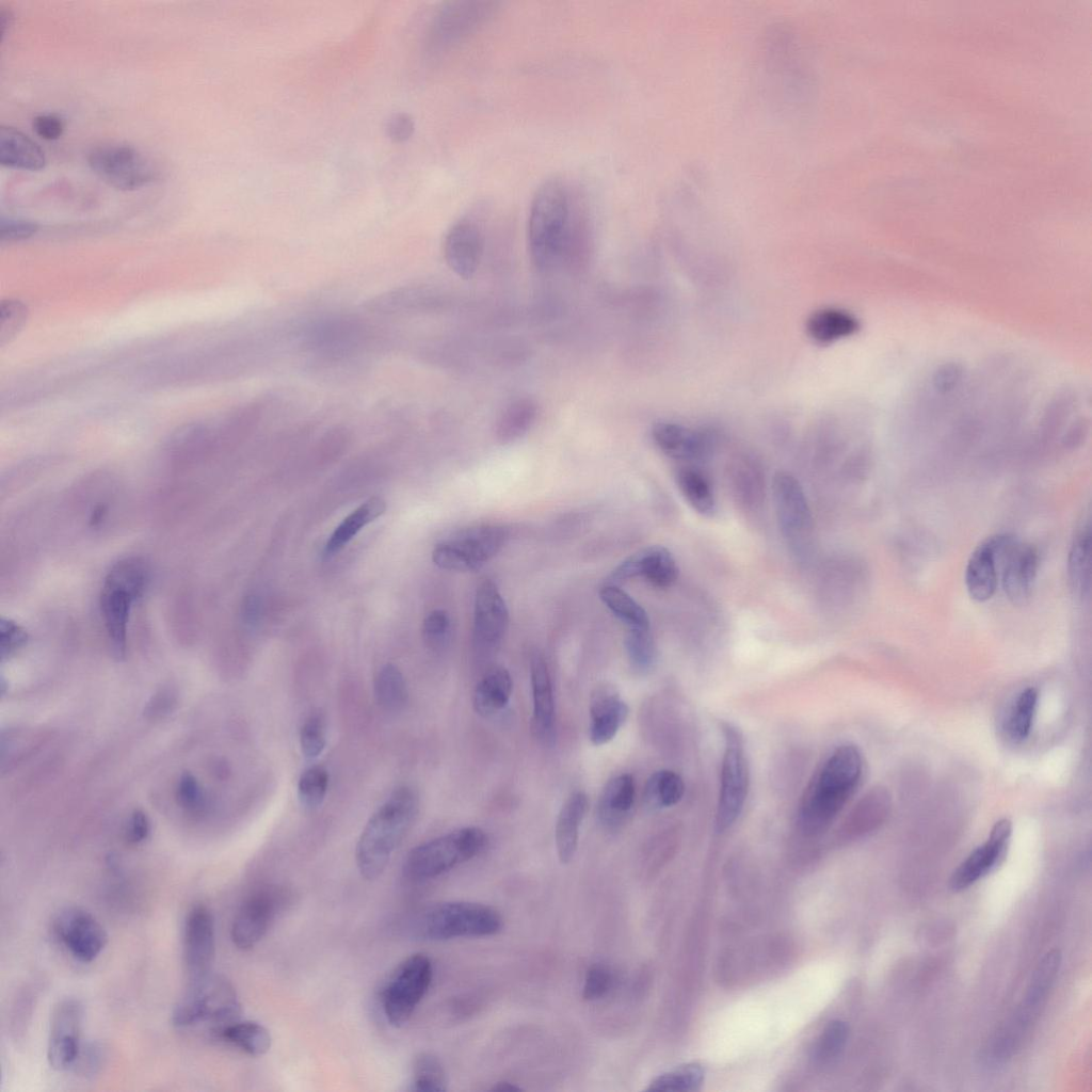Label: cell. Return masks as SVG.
Here are the masks:
<instances>
[{
    "label": "cell",
    "mask_w": 1092,
    "mask_h": 1092,
    "mask_svg": "<svg viewBox=\"0 0 1092 1092\" xmlns=\"http://www.w3.org/2000/svg\"><path fill=\"white\" fill-rule=\"evenodd\" d=\"M591 222L590 198L582 184L566 176L545 180L535 191L528 216V245L533 264L551 269L581 243Z\"/></svg>",
    "instance_id": "1"
},
{
    "label": "cell",
    "mask_w": 1092,
    "mask_h": 1092,
    "mask_svg": "<svg viewBox=\"0 0 1092 1092\" xmlns=\"http://www.w3.org/2000/svg\"><path fill=\"white\" fill-rule=\"evenodd\" d=\"M863 773V757L853 744L835 749L805 788L798 810V828L806 836L824 832L855 792Z\"/></svg>",
    "instance_id": "2"
},
{
    "label": "cell",
    "mask_w": 1092,
    "mask_h": 1092,
    "mask_svg": "<svg viewBox=\"0 0 1092 1092\" xmlns=\"http://www.w3.org/2000/svg\"><path fill=\"white\" fill-rule=\"evenodd\" d=\"M418 794L412 787L396 788L372 814L356 845L357 868L366 880L378 879L411 829L418 813Z\"/></svg>",
    "instance_id": "3"
},
{
    "label": "cell",
    "mask_w": 1092,
    "mask_h": 1092,
    "mask_svg": "<svg viewBox=\"0 0 1092 1092\" xmlns=\"http://www.w3.org/2000/svg\"><path fill=\"white\" fill-rule=\"evenodd\" d=\"M502 918L495 909L467 901L431 904L410 920L411 935L424 941L487 936L500 931Z\"/></svg>",
    "instance_id": "4"
},
{
    "label": "cell",
    "mask_w": 1092,
    "mask_h": 1092,
    "mask_svg": "<svg viewBox=\"0 0 1092 1092\" xmlns=\"http://www.w3.org/2000/svg\"><path fill=\"white\" fill-rule=\"evenodd\" d=\"M149 569L140 558L118 561L105 578L100 593V610L107 633L117 655H124L127 626L133 604L148 584Z\"/></svg>",
    "instance_id": "5"
},
{
    "label": "cell",
    "mask_w": 1092,
    "mask_h": 1092,
    "mask_svg": "<svg viewBox=\"0 0 1092 1092\" xmlns=\"http://www.w3.org/2000/svg\"><path fill=\"white\" fill-rule=\"evenodd\" d=\"M241 1005L229 980L208 973L190 980V985L172 1013V1023L178 1028L202 1023L216 1033L226 1025L240 1019Z\"/></svg>",
    "instance_id": "6"
},
{
    "label": "cell",
    "mask_w": 1092,
    "mask_h": 1092,
    "mask_svg": "<svg viewBox=\"0 0 1092 1092\" xmlns=\"http://www.w3.org/2000/svg\"><path fill=\"white\" fill-rule=\"evenodd\" d=\"M486 841L484 831L477 826L452 831L413 848L404 861L403 872L415 881L438 877L477 856Z\"/></svg>",
    "instance_id": "7"
},
{
    "label": "cell",
    "mask_w": 1092,
    "mask_h": 1092,
    "mask_svg": "<svg viewBox=\"0 0 1092 1092\" xmlns=\"http://www.w3.org/2000/svg\"><path fill=\"white\" fill-rule=\"evenodd\" d=\"M508 537V530L500 525L471 526L437 543L432 551V560L441 569L473 572L494 558Z\"/></svg>",
    "instance_id": "8"
},
{
    "label": "cell",
    "mask_w": 1092,
    "mask_h": 1092,
    "mask_svg": "<svg viewBox=\"0 0 1092 1092\" xmlns=\"http://www.w3.org/2000/svg\"><path fill=\"white\" fill-rule=\"evenodd\" d=\"M433 978V965L424 953H414L395 967L381 992L386 1021L395 1027L404 1025L427 994Z\"/></svg>",
    "instance_id": "9"
},
{
    "label": "cell",
    "mask_w": 1092,
    "mask_h": 1092,
    "mask_svg": "<svg viewBox=\"0 0 1092 1092\" xmlns=\"http://www.w3.org/2000/svg\"><path fill=\"white\" fill-rule=\"evenodd\" d=\"M724 753L721 766L717 828L724 831L740 816L749 791L750 773L744 741L740 730L729 723L722 725Z\"/></svg>",
    "instance_id": "10"
},
{
    "label": "cell",
    "mask_w": 1092,
    "mask_h": 1092,
    "mask_svg": "<svg viewBox=\"0 0 1092 1092\" xmlns=\"http://www.w3.org/2000/svg\"><path fill=\"white\" fill-rule=\"evenodd\" d=\"M87 163L103 182L118 190L139 189L157 176L152 161L129 145H98L89 152Z\"/></svg>",
    "instance_id": "11"
},
{
    "label": "cell",
    "mask_w": 1092,
    "mask_h": 1092,
    "mask_svg": "<svg viewBox=\"0 0 1092 1092\" xmlns=\"http://www.w3.org/2000/svg\"><path fill=\"white\" fill-rule=\"evenodd\" d=\"M53 930L69 953L83 963L95 960L108 942L102 925L93 914L79 906L61 910L53 920Z\"/></svg>",
    "instance_id": "12"
},
{
    "label": "cell",
    "mask_w": 1092,
    "mask_h": 1092,
    "mask_svg": "<svg viewBox=\"0 0 1092 1092\" xmlns=\"http://www.w3.org/2000/svg\"><path fill=\"white\" fill-rule=\"evenodd\" d=\"M83 1006L75 998L60 1000L53 1008L47 1046V1060L55 1071L74 1066L81 1050Z\"/></svg>",
    "instance_id": "13"
},
{
    "label": "cell",
    "mask_w": 1092,
    "mask_h": 1092,
    "mask_svg": "<svg viewBox=\"0 0 1092 1092\" xmlns=\"http://www.w3.org/2000/svg\"><path fill=\"white\" fill-rule=\"evenodd\" d=\"M509 627L507 604L492 579L477 587L473 604V646L480 654L496 651Z\"/></svg>",
    "instance_id": "14"
},
{
    "label": "cell",
    "mask_w": 1092,
    "mask_h": 1092,
    "mask_svg": "<svg viewBox=\"0 0 1092 1092\" xmlns=\"http://www.w3.org/2000/svg\"><path fill=\"white\" fill-rule=\"evenodd\" d=\"M772 493L782 532L797 546L804 543L812 533L813 518L800 482L791 473L778 471L773 478Z\"/></svg>",
    "instance_id": "15"
},
{
    "label": "cell",
    "mask_w": 1092,
    "mask_h": 1092,
    "mask_svg": "<svg viewBox=\"0 0 1092 1092\" xmlns=\"http://www.w3.org/2000/svg\"><path fill=\"white\" fill-rule=\"evenodd\" d=\"M283 896L275 889H262L240 905L230 929L231 941L237 948L252 949L266 935L282 909Z\"/></svg>",
    "instance_id": "16"
},
{
    "label": "cell",
    "mask_w": 1092,
    "mask_h": 1092,
    "mask_svg": "<svg viewBox=\"0 0 1092 1092\" xmlns=\"http://www.w3.org/2000/svg\"><path fill=\"white\" fill-rule=\"evenodd\" d=\"M494 1H453L439 10L431 26V45L450 46L470 34L495 12Z\"/></svg>",
    "instance_id": "17"
},
{
    "label": "cell",
    "mask_w": 1092,
    "mask_h": 1092,
    "mask_svg": "<svg viewBox=\"0 0 1092 1092\" xmlns=\"http://www.w3.org/2000/svg\"><path fill=\"white\" fill-rule=\"evenodd\" d=\"M1012 834L1009 819H1000L992 828L984 844L977 847L952 872L949 886L961 892L989 874L1007 855Z\"/></svg>",
    "instance_id": "18"
},
{
    "label": "cell",
    "mask_w": 1092,
    "mask_h": 1092,
    "mask_svg": "<svg viewBox=\"0 0 1092 1092\" xmlns=\"http://www.w3.org/2000/svg\"><path fill=\"white\" fill-rule=\"evenodd\" d=\"M215 932L211 911L197 903L188 912L183 928V961L190 980L210 973Z\"/></svg>",
    "instance_id": "19"
},
{
    "label": "cell",
    "mask_w": 1092,
    "mask_h": 1092,
    "mask_svg": "<svg viewBox=\"0 0 1092 1092\" xmlns=\"http://www.w3.org/2000/svg\"><path fill=\"white\" fill-rule=\"evenodd\" d=\"M678 567L672 553L662 546L645 547L620 563L604 583L621 585L643 578L652 585L667 588L677 579Z\"/></svg>",
    "instance_id": "20"
},
{
    "label": "cell",
    "mask_w": 1092,
    "mask_h": 1092,
    "mask_svg": "<svg viewBox=\"0 0 1092 1092\" xmlns=\"http://www.w3.org/2000/svg\"><path fill=\"white\" fill-rule=\"evenodd\" d=\"M1012 539L1007 534L993 535L970 555L965 569V584L973 599L985 601L995 594L1001 559Z\"/></svg>",
    "instance_id": "21"
},
{
    "label": "cell",
    "mask_w": 1092,
    "mask_h": 1092,
    "mask_svg": "<svg viewBox=\"0 0 1092 1092\" xmlns=\"http://www.w3.org/2000/svg\"><path fill=\"white\" fill-rule=\"evenodd\" d=\"M484 248L481 223L471 215L456 221L448 230L444 255L448 267L460 277L468 279L477 272Z\"/></svg>",
    "instance_id": "22"
},
{
    "label": "cell",
    "mask_w": 1092,
    "mask_h": 1092,
    "mask_svg": "<svg viewBox=\"0 0 1092 1092\" xmlns=\"http://www.w3.org/2000/svg\"><path fill=\"white\" fill-rule=\"evenodd\" d=\"M363 324L348 316L321 319L304 332V346L326 357H340L352 352L363 340Z\"/></svg>",
    "instance_id": "23"
},
{
    "label": "cell",
    "mask_w": 1092,
    "mask_h": 1092,
    "mask_svg": "<svg viewBox=\"0 0 1092 1092\" xmlns=\"http://www.w3.org/2000/svg\"><path fill=\"white\" fill-rule=\"evenodd\" d=\"M1039 561V552L1033 545L1018 543L1014 539L1008 545L1000 565L1001 584L1013 605L1023 606L1030 599Z\"/></svg>",
    "instance_id": "24"
},
{
    "label": "cell",
    "mask_w": 1092,
    "mask_h": 1092,
    "mask_svg": "<svg viewBox=\"0 0 1092 1092\" xmlns=\"http://www.w3.org/2000/svg\"><path fill=\"white\" fill-rule=\"evenodd\" d=\"M533 710L532 733L542 742L550 743L555 737V696L550 672L543 655H533L530 664Z\"/></svg>",
    "instance_id": "25"
},
{
    "label": "cell",
    "mask_w": 1092,
    "mask_h": 1092,
    "mask_svg": "<svg viewBox=\"0 0 1092 1092\" xmlns=\"http://www.w3.org/2000/svg\"><path fill=\"white\" fill-rule=\"evenodd\" d=\"M655 445L669 457L695 461L703 457L711 446L707 431L694 430L672 421H659L652 428Z\"/></svg>",
    "instance_id": "26"
},
{
    "label": "cell",
    "mask_w": 1092,
    "mask_h": 1092,
    "mask_svg": "<svg viewBox=\"0 0 1092 1092\" xmlns=\"http://www.w3.org/2000/svg\"><path fill=\"white\" fill-rule=\"evenodd\" d=\"M628 706L612 687H598L590 701V739L595 745L611 741L628 717Z\"/></svg>",
    "instance_id": "27"
},
{
    "label": "cell",
    "mask_w": 1092,
    "mask_h": 1092,
    "mask_svg": "<svg viewBox=\"0 0 1092 1092\" xmlns=\"http://www.w3.org/2000/svg\"><path fill=\"white\" fill-rule=\"evenodd\" d=\"M635 800L636 785L630 774H620L610 780L597 804L600 823L610 830L617 829L630 815Z\"/></svg>",
    "instance_id": "28"
},
{
    "label": "cell",
    "mask_w": 1092,
    "mask_h": 1092,
    "mask_svg": "<svg viewBox=\"0 0 1092 1092\" xmlns=\"http://www.w3.org/2000/svg\"><path fill=\"white\" fill-rule=\"evenodd\" d=\"M588 797L582 791L572 793L562 805L555 831L557 853L562 864L569 863L578 847L579 829L588 812Z\"/></svg>",
    "instance_id": "29"
},
{
    "label": "cell",
    "mask_w": 1092,
    "mask_h": 1092,
    "mask_svg": "<svg viewBox=\"0 0 1092 1092\" xmlns=\"http://www.w3.org/2000/svg\"><path fill=\"white\" fill-rule=\"evenodd\" d=\"M1061 964V953L1053 949L1044 954L1032 973L1026 993L1016 1012L1033 1023L1043 1008L1048 993L1055 982Z\"/></svg>",
    "instance_id": "30"
},
{
    "label": "cell",
    "mask_w": 1092,
    "mask_h": 1092,
    "mask_svg": "<svg viewBox=\"0 0 1092 1092\" xmlns=\"http://www.w3.org/2000/svg\"><path fill=\"white\" fill-rule=\"evenodd\" d=\"M0 163L4 166L27 171H38L46 159L41 147L21 131L0 127Z\"/></svg>",
    "instance_id": "31"
},
{
    "label": "cell",
    "mask_w": 1092,
    "mask_h": 1092,
    "mask_svg": "<svg viewBox=\"0 0 1092 1092\" xmlns=\"http://www.w3.org/2000/svg\"><path fill=\"white\" fill-rule=\"evenodd\" d=\"M512 689L513 680L507 669L495 667L488 670L473 691L472 703L476 712L482 717L499 712L508 705Z\"/></svg>",
    "instance_id": "32"
},
{
    "label": "cell",
    "mask_w": 1092,
    "mask_h": 1092,
    "mask_svg": "<svg viewBox=\"0 0 1092 1092\" xmlns=\"http://www.w3.org/2000/svg\"><path fill=\"white\" fill-rule=\"evenodd\" d=\"M806 333L819 344H829L855 334L858 320L850 312L833 307L814 311L806 320Z\"/></svg>",
    "instance_id": "33"
},
{
    "label": "cell",
    "mask_w": 1092,
    "mask_h": 1092,
    "mask_svg": "<svg viewBox=\"0 0 1092 1092\" xmlns=\"http://www.w3.org/2000/svg\"><path fill=\"white\" fill-rule=\"evenodd\" d=\"M386 502L373 496L350 513L336 529L324 546V555L333 556L341 550L365 526L384 514Z\"/></svg>",
    "instance_id": "34"
},
{
    "label": "cell",
    "mask_w": 1092,
    "mask_h": 1092,
    "mask_svg": "<svg viewBox=\"0 0 1092 1092\" xmlns=\"http://www.w3.org/2000/svg\"><path fill=\"white\" fill-rule=\"evenodd\" d=\"M536 403L530 398L511 401L499 414L496 422V438L507 445L524 436L535 421Z\"/></svg>",
    "instance_id": "35"
},
{
    "label": "cell",
    "mask_w": 1092,
    "mask_h": 1092,
    "mask_svg": "<svg viewBox=\"0 0 1092 1092\" xmlns=\"http://www.w3.org/2000/svg\"><path fill=\"white\" fill-rule=\"evenodd\" d=\"M888 808V797L881 790L866 794L852 809L839 829L841 837L867 833L880 823Z\"/></svg>",
    "instance_id": "36"
},
{
    "label": "cell",
    "mask_w": 1092,
    "mask_h": 1092,
    "mask_svg": "<svg viewBox=\"0 0 1092 1092\" xmlns=\"http://www.w3.org/2000/svg\"><path fill=\"white\" fill-rule=\"evenodd\" d=\"M677 486L689 504L704 516L716 512L717 503L708 478L693 466H681L676 470Z\"/></svg>",
    "instance_id": "37"
},
{
    "label": "cell",
    "mask_w": 1092,
    "mask_h": 1092,
    "mask_svg": "<svg viewBox=\"0 0 1092 1092\" xmlns=\"http://www.w3.org/2000/svg\"><path fill=\"white\" fill-rule=\"evenodd\" d=\"M251 1056H262L269 1051L272 1038L269 1030L253 1021L237 1019L215 1033Z\"/></svg>",
    "instance_id": "38"
},
{
    "label": "cell",
    "mask_w": 1092,
    "mask_h": 1092,
    "mask_svg": "<svg viewBox=\"0 0 1092 1092\" xmlns=\"http://www.w3.org/2000/svg\"><path fill=\"white\" fill-rule=\"evenodd\" d=\"M376 703L386 711L398 712L408 701V690L401 671L391 663L383 665L374 678Z\"/></svg>",
    "instance_id": "39"
},
{
    "label": "cell",
    "mask_w": 1092,
    "mask_h": 1092,
    "mask_svg": "<svg viewBox=\"0 0 1092 1092\" xmlns=\"http://www.w3.org/2000/svg\"><path fill=\"white\" fill-rule=\"evenodd\" d=\"M598 595L604 605L628 628H649L646 611L620 585L603 583Z\"/></svg>",
    "instance_id": "40"
},
{
    "label": "cell",
    "mask_w": 1092,
    "mask_h": 1092,
    "mask_svg": "<svg viewBox=\"0 0 1092 1092\" xmlns=\"http://www.w3.org/2000/svg\"><path fill=\"white\" fill-rule=\"evenodd\" d=\"M685 792L681 777L671 770H659L647 780L644 799L651 807H669L677 804Z\"/></svg>",
    "instance_id": "41"
},
{
    "label": "cell",
    "mask_w": 1092,
    "mask_h": 1092,
    "mask_svg": "<svg viewBox=\"0 0 1092 1092\" xmlns=\"http://www.w3.org/2000/svg\"><path fill=\"white\" fill-rule=\"evenodd\" d=\"M411 1090L441 1092L447 1090V1077L439 1059L430 1053L418 1054L412 1065Z\"/></svg>",
    "instance_id": "42"
},
{
    "label": "cell",
    "mask_w": 1092,
    "mask_h": 1092,
    "mask_svg": "<svg viewBox=\"0 0 1092 1092\" xmlns=\"http://www.w3.org/2000/svg\"><path fill=\"white\" fill-rule=\"evenodd\" d=\"M1069 572L1075 591L1085 594L1089 590L1091 575L1090 526H1085L1075 536L1069 558Z\"/></svg>",
    "instance_id": "43"
},
{
    "label": "cell",
    "mask_w": 1092,
    "mask_h": 1092,
    "mask_svg": "<svg viewBox=\"0 0 1092 1092\" xmlns=\"http://www.w3.org/2000/svg\"><path fill=\"white\" fill-rule=\"evenodd\" d=\"M1038 691L1029 687L1021 692L1007 720V732L1014 741L1026 739L1031 730L1037 709Z\"/></svg>",
    "instance_id": "44"
},
{
    "label": "cell",
    "mask_w": 1092,
    "mask_h": 1092,
    "mask_svg": "<svg viewBox=\"0 0 1092 1092\" xmlns=\"http://www.w3.org/2000/svg\"><path fill=\"white\" fill-rule=\"evenodd\" d=\"M705 1071L698 1063H688L657 1076L647 1090L653 1091H696L703 1085Z\"/></svg>",
    "instance_id": "45"
},
{
    "label": "cell",
    "mask_w": 1092,
    "mask_h": 1092,
    "mask_svg": "<svg viewBox=\"0 0 1092 1092\" xmlns=\"http://www.w3.org/2000/svg\"><path fill=\"white\" fill-rule=\"evenodd\" d=\"M624 645L635 670L647 672L652 669L656 659V647L649 628H628Z\"/></svg>",
    "instance_id": "46"
},
{
    "label": "cell",
    "mask_w": 1092,
    "mask_h": 1092,
    "mask_svg": "<svg viewBox=\"0 0 1092 1092\" xmlns=\"http://www.w3.org/2000/svg\"><path fill=\"white\" fill-rule=\"evenodd\" d=\"M328 773L321 766H312L305 770L298 783V798L301 805L314 810L318 808L327 792Z\"/></svg>",
    "instance_id": "47"
},
{
    "label": "cell",
    "mask_w": 1092,
    "mask_h": 1092,
    "mask_svg": "<svg viewBox=\"0 0 1092 1092\" xmlns=\"http://www.w3.org/2000/svg\"><path fill=\"white\" fill-rule=\"evenodd\" d=\"M849 1037L846 1022L834 1019L828 1023L813 1049V1057L820 1063L831 1062L844 1050Z\"/></svg>",
    "instance_id": "48"
},
{
    "label": "cell",
    "mask_w": 1092,
    "mask_h": 1092,
    "mask_svg": "<svg viewBox=\"0 0 1092 1092\" xmlns=\"http://www.w3.org/2000/svg\"><path fill=\"white\" fill-rule=\"evenodd\" d=\"M325 726L319 714L309 716L300 730V745L306 759L317 758L325 748Z\"/></svg>",
    "instance_id": "49"
},
{
    "label": "cell",
    "mask_w": 1092,
    "mask_h": 1092,
    "mask_svg": "<svg viewBox=\"0 0 1092 1092\" xmlns=\"http://www.w3.org/2000/svg\"><path fill=\"white\" fill-rule=\"evenodd\" d=\"M450 619L443 609L431 611L422 623V636L425 644L432 649L441 648L449 637Z\"/></svg>",
    "instance_id": "50"
},
{
    "label": "cell",
    "mask_w": 1092,
    "mask_h": 1092,
    "mask_svg": "<svg viewBox=\"0 0 1092 1092\" xmlns=\"http://www.w3.org/2000/svg\"><path fill=\"white\" fill-rule=\"evenodd\" d=\"M27 307L18 301L7 300L0 306V343L9 342L18 333L27 319Z\"/></svg>",
    "instance_id": "51"
},
{
    "label": "cell",
    "mask_w": 1092,
    "mask_h": 1092,
    "mask_svg": "<svg viewBox=\"0 0 1092 1092\" xmlns=\"http://www.w3.org/2000/svg\"><path fill=\"white\" fill-rule=\"evenodd\" d=\"M612 985V971L603 964H594L585 973L582 997L585 1000H597L603 998Z\"/></svg>",
    "instance_id": "52"
},
{
    "label": "cell",
    "mask_w": 1092,
    "mask_h": 1092,
    "mask_svg": "<svg viewBox=\"0 0 1092 1092\" xmlns=\"http://www.w3.org/2000/svg\"><path fill=\"white\" fill-rule=\"evenodd\" d=\"M28 640L26 630L17 623L2 619L0 622V652L1 658L10 657Z\"/></svg>",
    "instance_id": "53"
},
{
    "label": "cell",
    "mask_w": 1092,
    "mask_h": 1092,
    "mask_svg": "<svg viewBox=\"0 0 1092 1092\" xmlns=\"http://www.w3.org/2000/svg\"><path fill=\"white\" fill-rule=\"evenodd\" d=\"M964 378L961 364L949 362L937 367L932 375V386L940 394L953 391Z\"/></svg>",
    "instance_id": "54"
},
{
    "label": "cell",
    "mask_w": 1092,
    "mask_h": 1092,
    "mask_svg": "<svg viewBox=\"0 0 1092 1092\" xmlns=\"http://www.w3.org/2000/svg\"><path fill=\"white\" fill-rule=\"evenodd\" d=\"M177 793L180 803L190 809H195L203 804L202 789L196 780L189 773L180 777Z\"/></svg>",
    "instance_id": "55"
},
{
    "label": "cell",
    "mask_w": 1092,
    "mask_h": 1092,
    "mask_svg": "<svg viewBox=\"0 0 1092 1092\" xmlns=\"http://www.w3.org/2000/svg\"><path fill=\"white\" fill-rule=\"evenodd\" d=\"M37 230L34 223L28 221L7 220L0 224L1 241H19L31 237Z\"/></svg>",
    "instance_id": "56"
},
{
    "label": "cell",
    "mask_w": 1092,
    "mask_h": 1092,
    "mask_svg": "<svg viewBox=\"0 0 1092 1092\" xmlns=\"http://www.w3.org/2000/svg\"><path fill=\"white\" fill-rule=\"evenodd\" d=\"M386 131L388 138L394 142H403L412 135L414 122L406 113H396L387 121Z\"/></svg>",
    "instance_id": "57"
},
{
    "label": "cell",
    "mask_w": 1092,
    "mask_h": 1092,
    "mask_svg": "<svg viewBox=\"0 0 1092 1092\" xmlns=\"http://www.w3.org/2000/svg\"><path fill=\"white\" fill-rule=\"evenodd\" d=\"M34 131L45 140H55L61 136L64 125L60 117L53 114H42L33 121Z\"/></svg>",
    "instance_id": "58"
},
{
    "label": "cell",
    "mask_w": 1092,
    "mask_h": 1092,
    "mask_svg": "<svg viewBox=\"0 0 1092 1092\" xmlns=\"http://www.w3.org/2000/svg\"><path fill=\"white\" fill-rule=\"evenodd\" d=\"M150 831V825L147 816L141 812L135 810L129 820L127 829V838L133 844H140L144 841Z\"/></svg>",
    "instance_id": "59"
},
{
    "label": "cell",
    "mask_w": 1092,
    "mask_h": 1092,
    "mask_svg": "<svg viewBox=\"0 0 1092 1092\" xmlns=\"http://www.w3.org/2000/svg\"><path fill=\"white\" fill-rule=\"evenodd\" d=\"M95 1045H91L83 1050L81 1047L79 1057L76 1063L80 1062L81 1069L86 1073H94L100 1064L101 1054ZM75 1063V1064H76Z\"/></svg>",
    "instance_id": "60"
},
{
    "label": "cell",
    "mask_w": 1092,
    "mask_h": 1092,
    "mask_svg": "<svg viewBox=\"0 0 1092 1092\" xmlns=\"http://www.w3.org/2000/svg\"><path fill=\"white\" fill-rule=\"evenodd\" d=\"M12 18L13 17H12V14H11L10 11L3 10V9L1 10V12H0V32H1V35H4L6 29L11 25Z\"/></svg>",
    "instance_id": "61"
},
{
    "label": "cell",
    "mask_w": 1092,
    "mask_h": 1092,
    "mask_svg": "<svg viewBox=\"0 0 1092 1092\" xmlns=\"http://www.w3.org/2000/svg\"><path fill=\"white\" fill-rule=\"evenodd\" d=\"M492 1090L493 1091H500V1092H502V1091H518V1090H520V1088L518 1086H516L515 1083H512V1082H509V1081H500V1082H497L492 1088Z\"/></svg>",
    "instance_id": "62"
}]
</instances>
